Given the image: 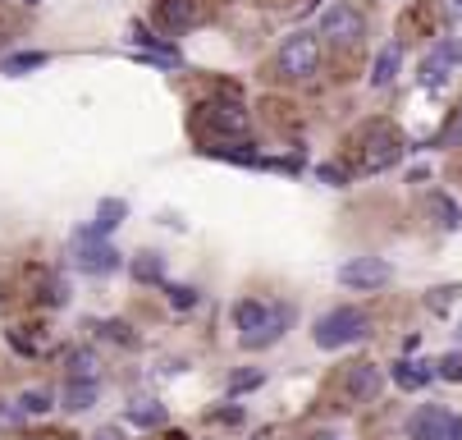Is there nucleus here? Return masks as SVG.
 Here are the masks:
<instances>
[{
    "label": "nucleus",
    "instance_id": "9b49d317",
    "mask_svg": "<svg viewBox=\"0 0 462 440\" xmlns=\"http://www.w3.org/2000/svg\"><path fill=\"white\" fill-rule=\"evenodd\" d=\"M393 161H399V138L380 124V129L371 134V143H366V170H389Z\"/></svg>",
    "mask_w": 462,
    "mask_h": 440
},
{
    "label": "nucleus",
    "instance_id": "c85d7f7f",
    "mask_svg": "<svg viewBox=\"0 0 462 440\" xmlns=\"http://www.w3.org/2000/svg\"><path fill=\"white\" fill-rule=\"evenodd\" d=\"M439 14H444L448 23H457V19H462V0H439Z\"/></svg>",
    "mask_w": 462,
    "mask_h": 440
},
{
    "label": "nucleus",
    "instance_id": "4be33fe9",
    "mask_svg": "<svg viewBox=\"0 0 462 440\" xmlns=\"http://www.w3.org/2000/svg\"><path fill=\"white\" fill-rule=\"evenodd\" d=\"M69 376H88V381H97V353L92 349H74L69 353Z\"/></svg>",
    "mask_w": 462,
    "mask_h": 440
},
{
    "label": "nucleus",
    "instance_id": "20e7f679",
    "mask_svg": "<svg viewBox=\"0 0 462 440\" xmlns=\"http://www.w3.org/2000/svg\"><path fill=\"white\" fill-rule=\"evenodd\" d=\"M389 280H393V267L384 257H353L339 267V285H348V289H375Z\"/></svg>",
    "mask_w": 462,
    "mask_h": 440
},
{
    "label": "nucleus",
    "instance_id": "473e14b6",
    "mask_svg": "<svg viewBox=\"0 0 462 440\" xmlns=\"http://www.w3.org/2000/svg\"><path fill=\"white\" fill-rule=\"evenodd\" d=\"M23 5H42V0H23Z\"/></svg>",
    "mask_w": 462,
    "mask_h": 440
},
{
    "label": "nucleus",
    "instance_id": "9d476101",
    "mask_svg": "<svg viewBox=\"0 0 462 440\" xmlns=\"http://www.w3.org/2000/svg\"><path fill=\"white\" fill-rule=\"evenodd\" d=\"M192 19H197L192 0H156V23L165 33H183V28H192Z\"/></svg>",
    "mask_w": 462,
    "mask_h": 440
},
{
    "label": "nucleus",
    "instance_id": "f3484780",
    "mask_svg": "<svg viewBox=\"0 0 462 440\" xmlns=\"http://www.w3.org/2000/svg\"><path fill=\"white\" fill-rule=\"evenodd\" d=\"M46 60H51L46 51H14V55H5V60H0V74H10V79H23V74L42 70Z\"/></svg>",
    "mask_w": 462,
    "mask_h": 440
},
{
    "label": "nucleus",
    "instance_id": "7c9ffc66",
    "mask_svg": "<svg viewBox=\"0 0 462 440\" xmlns=\"http://www.w3.org/2000/svg\"><path fill=\"white\" fill-rule=\"evenodd\" d=\"M92 440H124V435H119V431H115V426H106V431H97V435H92Z\"/></svg>",
    "mask_w": 462,
    "mask_h": 440
},
{
    "label": "nucleus",
    "instance_id": "c756f323",
    "mask_svg": "<svg viewBox=\"0 0 462 440\" xmlns=\"http://www.w3.org/2000/svg\"><path fill=\"white\" fill-rule=\"evenodd\" d=\"M320 179H325V183H335V188H339V183H348V174H344V170H335V165H320Z\"/></svg>",
    "mask_w": 462,
    "mask_h": 440
},
{
    "label": "nucleus",
    "instance_id": "bb28decb",
    "mask_svg": "<svg viewBox=\"0 0 462 440\" xmlns=\"http://www.w3.org/2000/svg\"><path fill=\"white\" fill-rule=\"evenodd\" d=\"M101 335H106V340H119V344H138V335L128 331L124 322H101Z\"/></svg>",
    "mask_w": 462,
    "mask_h": 440
},
{
    "label": "nucleus",
    "instance_id": "ddd939ff",
    "mask_svg": "<svg viewBox=\"0 0 462 440\" xmlns=\"http://www.w3.org/2000/svg\"><path fill=\"white\" fill-rule=\"evenodd\" d=\"M266 317H271V303H256V298H243V303L234 307V326L243 331V340L266 326Z\"/></svg>",
    "mask_w": 462,
    "mask_h": 440
},
{
    "label": "nucleus",
    "instance_id": "5701e85b",
    "mask_svg": "<svg viewBox=\"0 0 462 440\" xmlns=\"http://www.w3.org/2000/svg\"><path fill=\"white\" fill-rule=\"evenodd\" d=\"M51 404H55L51 390H23V395H19V413H32V417H37V413H51Z\"/></svg>",
    "mask_w": 462,
    "mask_h": 440
},
{
    "label": "nucleus",
    "instance_id": "7ed1b4c3",
    "mask_svg": "<svg viewBox=\"0 0 462 440\" xmlns=\"http://www.w3.org/2000/svg\"><path fill=\"white\" fill-rule=\"evenodd\" d=\"M74 262H79V271H88V276H110V271H119V253H115V248H110L92 225L74 229Z\"/></svg>",
    "mask_w": 462,
    "mask_h": 440
},
{
    "label": "nucleus",
    "instance_id": "b1692460",
    "mask_svg": "<svg viewBox=\"0 0 462 440\" xmlns=\"http://www.w3.org/2000/svg\"><path fill=\"white\" fill-rule=\"evenodd\" d=\"M261 381H266V371H256V367H252V371H234V376H229V395H247V390H256Z\"/></svg>",
    "mask_w": 462,
    "mask_h": 440
},
{
    "label": "nucleus",
    "instance_id": "aec40b11",
    "mask_svg": "<svg viewBox=\"0 0 462 440\" xmlns=\"http://www.w3.org/2000/svg\"><path fill=\"white\" fill-rule=\"evenodd\" d=\"M128 422L134 426H165V408L156 399H134L128 404Z\"/></svg>",
    "mask_w": 462,
    "mask_h": 440
},
{
    "label": "nucleus",
    "instance_id": "a211bd4d",
    "mask_svg": "<svg viewBox=\"0 0 462 440\" xmlns=\"http://www.w3.org/2000/svg\"><path fill=\"white\" fill-rule=\"evenodd\" d=\"M128 271H134L138 285H161V280H165V257H161V253H138Z\"/></svg>",
    "mask_w": 462,
    "mask_h": 440
},
{
    "label": "nucleus",
    "instance_id": "f257e3e1",
    "mask_svg": "<svg viewBox=\"0 0 462 440\" xmlns=\"http://www.w3.org/2000/svg\"><path fill=\"white\" fill-rule=\"evenodd\" d=\"M366 331H371V317L362 307H335L311 326V340H316V349H348V344L366 340Z\"/></svg>",
    "mask_w": 462,
    "mask_h": 440
},
{
    "label": "nucleus",
    "instance_id": "f03ea898",
    "mask_svg": "<svg viewBox=\"0 0 462 440\" xmlns=\"http://www.w3.org/2000/svg\"><path fill=\"white\" fill-rule=\"evenodd\" d=\"M316 70H320V42H316V33L302 28V33L284 37V46H280V74L293 79V83H302Z\"/></svg>",
    "mask_w": 462,
    "mask_h": 440
},
{
    "label": "nucleus",
    "instance_id": "2eb2a0df",
    "mask_svg": "<svg viewBox=\"0 0 462 440\" xmlns=\"http://www.w3.org/2000/svg\"><path fill=\"white\" fill-rule=\"evenodd\" d=\"M430 362H421V358H403L399 367H393V381H399L403 390H426L430 386Z\"/></svg>",
    "mask_w": 462,
    "mask_h": 440
},
{
    "label": "nucleus",
    "instance_id": "423d86ee",
    "mask_svg": "<svg viewBox=\"0 0 462 440\" xmlns=\"http://www.w3.org/2000/svg\"><path fill=\"white\" fill-rule=\"evenodd\" d=\"M362 33H366V23L353 5H329L320 19V37H329V42H357Z\"/></svg>",
    "mask_w": 462,
    "mask_h": 440
},
{
    "label": "nucleus",
    "instance_id": "1a4fd4ad",
    "mask_svg": "<svg viewBox=\"0 0 462 440\" xmlns=\"http://www.w3.org/2000/svg\"><path fill=\"white\" fill-rule=\"evenodd\" d=\"M448 426H453V413L426 404V408L412 417V440H448Z\"/></svg>",
    "mask_w": 462,
    "mask_h": 440
},
{
    "label": "nucleus",
    "instance_id": "f8f14e48",
    "mask_svg": "<svg viewBox=\"0 0 462 440\" xmlns=\"http://www.w3.org/2000/svg\"><path fill=\"white\" fill-rule=\"evenodd\" d=\"M64 408L69 413H88L97 399H101V386L97 381H88V376H69V381H64Z\"/></svg>",
    "mask_w": 462,
    "mask_h": 440
},
{
    "label": "nucleus",
    "instance_id": "6ab92c4d",
    "mask_svg": "<svg viewBox=\"0 0 462 440\" xmlns=\"http://www.w3.org/2000/svg\"><path fill=\"white\" fill-rule=\"evenodd\" d=\"M430 216H435V225L439 229H462V207L453 202V198H444V193H430Z\"/></svg>",
    "mask_w": 462,
    "mask_h": 440
},
{
    "label": "nucleus",
    "instance_id": "4468645a",
    "mask_svg": "<svg viewBox=\"0 0 462 440\" xmlns=\"http://www.w3.org/2000/svg\"><path fill=\"white\" fill-rule=\"evenodd\" d=\"M457 55H462V51H457L453 42H439V46H435V51L426 55V65H421V83H426V88H435V83L444 79V70L453 65Z\"/></svg>",
    "mask_w": 462,
    "mask_h": 440
},
{
    "label": "nucleus",
    "instance_id": "a878e982",
    "mask_svg": "<svg viewBox=\"0 0 462 440\" xmlns=\"http://www.w3.org/2000/svg\"><path fill=\"white\" fill-rule=\"evenodd\" d=\"M439 147H462V110L444 124V134H439Z\"/></svg>",
    "mask_w": 462,
    "mask_h": 440
},
{
    "label": "nucleus",
    "instance_id": "39448f33",
    "mask_svg": "<svg viewBox=\"0 0 462 440\" xmlns=\"http://www.w3.org/2000/svg\"><path fill=\"white\" fill-rule=\"evenodd\" d=\"M197 124H202V129H216V134H234V138L247 134V115L234 101H202L197 106Z\"/></svg>",
    "mask_w": 462,
    "mask_h": 440
},
{
    "label": "nucleus",
    "instance_id": "393cba45",
    "mask_svg": "<svg viewBox=\"0 0 462 440\" xmlns=\"http://www.w3.org/2000/svg\"><path fill=\"white\" fill-rule=\"evenodd\" d=\"M435 376H439V381H462V353H444L435 362Z\"/></svg>",
    "mask_w": 462,
    "mask_h": 440
},
{
    "label": "nucleus",
    "instance_id": "0eeeda50",
    "mask_svg": "<svg viewBox=\"0 0 462 440\" xmlns=\"http://www.w3.org/2000/svg\"><path fill=\"white\" fill-rule=\"evenodd\" d=\"M380 390H384V371H380L375 362H357V367L348 371V395H353L357 404H371Z\"/></svg>",
    "mask_w": 462,
    "mask_h": 440
},
{
    "label": "nucleus",
    "instance_id": "6e6552de",
    "mask_svg": "<svg viewBox=\"0 0 462 440\" xmlns=\"http://www.w3.org/2000/svg\"><path fill=\"white\" fill-rule=\"evenodd\" d=\"M289 322H293V312H289L284 303H271V317H266V326H261L256 335H247V340H243V349H271V344L289 331Z\"/></svg>",
    "mask_w": 462,
    "mask_h": 440
},
{
    "label": "nucleus",
    "instance_id": "dca6fc26",
    "mask_svg": "<svg viewBox=\"0 0 462 440\" xmlns=\"http://www.w3.org/2000/svg\"><path fill=\"white\" fill-rule=\"evenodd\" d=\"M399 60H403V46L389 42V46L375 55V65H371V83H375V88H389L393 74H399Z\"/></svg>",
    "mask_w": 462,
    "mask_h": 440
},
{
    "label": "nucleus",
    "instance_id": "412c9836",
    "mask_svg": "<svg viewBox=\"0 0 462 440\" xmlns=\"http://www.w3.org/2000/svg\"><path fill=\"white\" fill-rule=\"evenodd\" d=\"M124 216H128V207H124L119 198H106V202L97 207V225H92V229H97V234L106 239V234H110L115 225H124Z\"/></svg>",
    "mask_w": 462,
    "mask_h": 440
},
{
    "label": "nucleus",
    "instance_id": "2f4dec72",
    "mask_svg": "<svg viewBox=\"0 0 462 440\" xmlns=\"http://www.w3.org/2000/svg\"><path fill=\"white\" fill-rule=\"evenodd\" d=\"M316 440H339V435H316Z\"/></svg>",
    "mask_w": 462,
    "mask_h": 440
},
{
    "label": "nucleus",
    "instance_id": "cd10ccee",
    "mask_svg": "<svg viewBox=\"0 0 462 440\" xmlns=\"http://www.w3.org/2000/svg\"><path fill=\"white\" fill-rule=\"evenodd\" d=\"M165 294H170V303H174V307H179V312H183V307H192V303H197V289H188V285H170V289H165Z\"/></svg>",
    "mask_w": 462,
    "mask_h": 440
}]
</instances>
